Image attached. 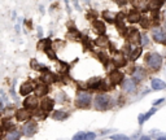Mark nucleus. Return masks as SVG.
<instances>
[{"instance_id":"f257e3e1","label":"nucleus","mask_w":166,"mask_h":140,"mask_svg":"<svg viewBox=\"0 0 166 140\" xmlns=\"http://www.w3.org/2000/svg\"><path fill=\"white\" fill-rule=\"evenodd\" d=\"M92 96L88 91H79L75 99V106L79 109H87L91 105Z\"/></svg>"},{"instance_id":"f03ea898","label":"nucleus","mask_w":166,"mask_h":140,"mask_svg":"<svg viewBox=\"0 0 166 140\" xmlns=\"http://www.w3.org/2000/svg\"><path fill=\"white\" fill-rule=\"evenodd\" d=\"M93 106L97 110H106L110 106V97L105 93H99L93 99Z\"/></svg>"},{"instance_id":"7ed1b4c3","label":"nucleus","mask_w":166,"mask_h":140,"mask_svg":"<svg viewBox=\"0 0 166 140\" xmlns=\"http://www.w3.org/2000/svg\"><path fill=\"white\" fill-rule=\"evenodd\" d=\"M145 61H147L148 67L149 69H152V70H158L161 67V65H162V57L158 53H156V52H151V53H148Z\"/></svg>"},{"instance_id":"20e7f679","label":"nucleus","mask_w":166,"mask_h":140,"mask_svg":"<svg viewBox=\"0 0 166 140\" xmlns=\"http://www.w3.org/2000/svg\"><path fill=\"white\" fill-rule=\"evenodd\" d=\"M38 131V123L35 121H29L22 129V132H24L25 136H32L34 134H37Z\"/></svg>"},{"instance_id":"39448f33","label":"nucleus","mask_w":166,"mask_h":140,"mask_svg":"<svg viewBox=\"0 0 166 140\" xmlns=\"http://www.w3.org/2000/svg\"><path fill=\"white\" fill-rule=\"evenodd\" d=\"M38 105H39V100L37 96H29V97H26L24 101V108L26 110H29V112L37 109Z\"/></svg>"},{"instance_id":"423d86ee","label":"nucleus","mask_w":166,"mask_h":140,"mask_svg":"<svg viewBox=\"0 0 166 140\" xmlns=\"http://www.w3.org/2000/svg\"><path fill=\"white\" fill-rule=\"evenodd\" d=\"M152 37H153V40H156L157 43H166V34H165V31L160 27L153 29Z\"/></svg>"},{"instance_id":"0eeeda50","label":"nucleus","mask_w":166,"mask_h":140,"mask_svg":"<svg viewBox=\"0 0 166 140\" xmlns=\"http://www.w3.org/2000/svg\"><path fill=\"white\" fill-rule=\"evenodd\" d=\"M34 90H35V84L32 82H24L21 84V87H19V95L26 96L29 93L34 92Z\"/></svg>"},{"instance_id":"6e6552de","label":"nucleus","mask_w":166,"mask_h":140,"mask_svg":"<svg viewBox=\"0 0 166 140\" xmlns=\"http://www.w3.org/2000/svg\"><path fill=\"white\" fill-rule=\"evenodd\" d=\"M53 106H55V100L50 99V97H45L40 103V108L43 112H52Z\"/></svg>"},{"instance_id":"1a4fd4ad","label":"nucleus","mask_w":166,"mask_h":140,"mask_svg":"<svg viewBox=\"0 0 166 140\" xmlns=\"http://www.w3.org/2000/svg\"><path fill=\"white\" fill-rule=\"evenodd\" d=\"M109 78H110V82L113 84H118V83L123 82V73H121L118 70H113L109 74Z\"/></svg>"},{"instance_id":"9d476101","label":"nucleus","mask_w":166,"mask_h":140,"mask_svg":"<svg viewBox=\"0 0 166 140\" xmlns=\"http://www.w3.org/2000/svg\"><path fill=\"white\" fill-rule=\"evenodd\" d=\"M122 88H123L125 92L131 93V92H134V91L136 90V84H135V82L132 79H125L122 82Z\"/></svg>"},{"instance_id":"9b49d317","label":"nucleus","mask_w":166,"mask_h":140,"mask_svg":"<svg viewBox=\"0 0 166 140\" xmlns=\"http://www.w3.org/2000/svg\"><path fill=\"white\" fill-rule=\"evenodd\" d=\"M31 113L29 112V110H26L25 108L24 109H18L17 112H16V118H17V121L19 122H24V121H27L29 118H30Z\"/></svg>"},{"instance_id":"f8f14e48","label":"nucleus","mask_w":166,"mask_h":140,"mask_svg":"<svg viewBox=\"0 0 166 140\" xmlns=\"http://www.w3.org/2000/svg\"><path fill=\"white\" fill-rule=\"evenodd\" d=\"M144 78H145V71L143 70L142 67H136L134 70V73H132V80H134L135 83H139V82H142Z\"/></svg>"},{"instance_id":"ddd939ff","label":"nucleus","mask_w":166,"mask_h":140,"mask_svg":"<svg viewBox=\"0 0 166 140\" xmlns=\"http://www.w3.org/2000/svg\"><path fill=\"white\" fill-rule=\"evenodd\" d=\"M127 37H129V40L131 42V43H138V42H140V39H142L139 31L135 30V29H129Z\"/></svg>"},{"instance_id":"4468645a","label":"nucleus","mask_w":166,"mask_h":140,"mask_svg":"<svg viewBox=\"0 0 166 140\" xmlns=\"http://www.w3.org/2000/svg\"><path fill=\"white\" fill-rule=\"evenodd\" d=\"M48 91H50V88H48V86L47 84H43V83H39L35 86V90H34V92L37 93L35 96H45L48 93Z\"/></svg>"},{"instance_id":"2eb2a0df","label":"nucleus","mask_w":166,"mask_h":140,"mask_svg":"<svg viewBox=\"0 0 166 140\" xmlns=\"http://www.w3.org/2000/svg\"><path fill=\"white\" fill-rule=\"evenodd\" d=\"M93 29L101 35L105 34V30H106L105 24H104V21H101V19H93Z\"/></svg>"},{"instance_id":"dca6fc26","label":"nucleus","mask_w":166,"mask_h":140,"mask_svg":"<svg viewBox=\"0 0 166 140\" xmlns=\"http://www.w3.org/2000/svg\"><path fill=\"white\" fill-rule=\"evenodd\" d=\"M51 47H52V42L50 40V39H42V40H39V43H38V50L39 51L45 52L47 50H50Z\"/></svg>"},{"instance_id":"f3484780","label":"nucleus","mask_w":166,"mask_h":140,"mask_svg":"<svg viewBox=\"0 0 166 140\" xmlns=\"http://www.w3.org/2000/svg\"><path fill=\"white\" fill-rule=\"evenodd\" d=\"M112 62L114 64V66L119 67V66H123V65L126 64V60H125V57H123V55L117 53L116 56L113 57V61H112Z\"/></svg>"},{"instance_id":"a211bd4d","label":"nucleus","mask_w":166,"mask_h":140,"mask_svg":"<svg viewBox=\"0 0 166 140\" xmlns=\"http://www.w3.org/2000/svg\"><path fill=\"white\" fill-rule=\"evenodd\" d=\"M68 117H69V113L63 112V110H57V112H55L52 114V118L56 119V121H65Z\"/></svg>"},{"instance_id":"6ab92c4d","label":"nucleus","mask_w":166,"mask_h":140,"mask_svg":"<svg viewBox=\"0 0 166 140\" xmlns=\"http://www.w3.org/2000/svg\"><path fill=\"white\" fill-rule=\"evenodd\" d=\"M151 86H152V88H153V90H164L166 87V84H165V82H162L161 79L155 78V79H152Z\"/></svg>"},{"instance_id":"aec40b11","label":"nucleus","mask_w":166,"mask_h":140,"mask_svg":"<svg viewBox=\"0 0 166 140\" xmlns=\"http://www.w3.org/2000/svg\"><path fill=\"white\" fill-rule=\"evenodd\" d=\"M19 138H21V132L17 131V130H12L6 134L5 140H19Z\"/></svg>"},{"instance_id":"412c9836","label":"nucleus","mask_w":166,"mask_h":140,"mask_svg":"<svg viewBox=\"0 0 166 140\" xmlns=\"http://www.w3.org/2000/svg\"><path fill=\"white\" fill-rule=\"evenodd\" d=\"M101 80H103L101 78H92V79L87 83V86H88V88H91V90H97L99 88V84L101 83Z\"/></svg>"},{"instance_id":"4be33fe9","label":"nucleus","mask_w":166,"mask_h":140,"mask_svg":"<svg viewBox=\"0 0 166 140\" xmlns=\"http://www.w3.org/2000/svg\"><path fill=\"white\" fill-rule=\"evenodd\" d=\"M127 19L130 22H139L140 21V14H139L138 11H131L127 16Z\"/></svg>"},{"instance_id":"5701e85b","label":"nucleus","mask_w":166,"mask_h":140,"mask_svg":"<svg viewBox=\"0 0 166 140\" xmlns=\"http://www.w3.org/2000/svg\"><path fill=\"white\" fill-rule=\"evenodd\" d=\"M95 44L99 45V47H103V45L109 44V40H108V38H106V37H104V35H100V37L95 40Z\"/></svg>"},{"instance_id":"b1692460","label":"nucleus","mask_w":166,"mask_h":140,"mask_svg":"<svg viewBox=\"0 0 166 140\" xmlns=\"http://www.w3.org/2000/svg\"><path fill=\"white\" fill-rule=\"evenodd\" d=\"M66 95H65V92H63V91H60V92H57L56 95V99H55V101H57L58 104H64L65 101H66Z\"/></svg>"},{"instance_id":"393cba45","label":"nucleus","mask_w":166,"mask_h":140,"mask_svg":"<svg viewBox=\"0 0 166 140\" xmlns=\"http://www.w3.org/2000/svg\"><path fill=\"white\" fill-rule=\"evenodd\" d=\"M1 129L9 132L11 130L14 129V123H13L12 121H4V122H3V125H1Z\"/></svg>"},{"instance_id":"a878e982","label":"nucleus","mask_w":166,"mask_h":140,"mask_svg":"<svg viewBox=\"0 0 166 140\" xmlns=\"http://www.w3.org/2000/svg\"><path fill=\"white\" fill-rule=\"evenodd\" d=\"M103 17H104V19H106V21H109V22H114L116 21V16L112 14L109 11L103 12Z\"/></svg>"},{"instance_id":"bb28decb","label":"nucleus","mask_w":166,"mask_h":140,"mask_svg":"<svg viewBox=\"0 0 166 140\" xmlns=\"http://www.w3.org/2000/svg\"><path fill=\"white\" fill-rule=\"evenodd\" d=\"M60 65H61L60 73L63 74V77H64V75H66V74H68V73H69V71H70V66H69V65H68V64H65V62H61Z\"/></svg>"},{"instance_id":"cd10ccee","label":"nucleus","mask_w":166,"mask_h":140,"mask_svg":"<svg viewBox=\"0 0 166 140\" xmlns=\"http://www.w3.org/2000/svg\"><path fill=\"white\" fill-rule=\"evenodd\" d=\"M82 43H83V47L84 48H91L92 47V42H91V39L88 37H82Z\"/></svg>"},{"instance_id":"c85d7f7f","label":"nucleus","mask_w":166,"mask_h":140,"mask_svg":"<svg viewBox=\"0 0 166 140\" xmlns=\"http://www.w3.org/2000/svg\"><path fill=\"white\" fill-rule=\"evenodd\" d=\"M97 56H99L100 61H101L104 65H108V61H109V60H108V56H106L104 52H99V53H97Z\"/></svg>"},{"instance_id":"c756f323","label":"nucleus","mask_w":166,"mask_h":140,"mask_svg":"<svg viewBox=\"0 0 166 140\" xmlns=\"http://www.w3.org/2000/svg\"><path fill=\"white\" fill-rule=\"evenodd\" d=\"M45 53H47V56L50 60H57V56H56V52H55L52 48H50V50L45 51Z\"/></svg>"},{"instance_id":"7c9ffc66","label":"nucleus","mask_w":166,"mask_h":140,"mask_svg":"<svg viewBox=\"0 0 166 140\" xmlns=\"http://www.w3.org/2000/svg\"><path fill=\"white\" fill-rule=\"evenodd\" d=\"M140 53H142V48H136V50L134 51H131V60H136L139 56H140Z\"/></svg>"},{"instance_id":"2f4dec72","label":"nucleus","mask_w":166,"mask_h":140,"mask_svg":"<svg viewBox=\"0 0 166 140\" xmlns=\"http://www.w3.org/2000/svg\"><path fill=\"white\" fill-rule=\"evenodd\" d=\"M110 139L112 140H131L130 138H127V136H125V135H112L110 136Z\"/></svg>"},{"instance_id":"473e14b6","label":"nucleus","mask_w":166,"mask_h":140,"mask_svg":"<svg viewBox=\"0 0 166 140\" xmlns=\"http://www.w3.org/2000/svg\"><path fill=\"white\" fill-rule=\"evenodd\" d=\"M86 139V132H78L77 135L73 136V140H84Z\"/></svg>"},{"instance_id":"72a5a7b5","label":"nucleus","mask_w":166,"mask_h":140,"mask_svg":"<svg viewBox=\"0 0 166 140\" xmlns=\"http://www.w3.org/2000/svg\"><path fill=\"white\" fill-rule=\"evenodd\" d=\"M95 139H96L95 132H86V139L84 140H95Z\"/></svg>"},{"instance_id":"f704fd0d","label":"nucleus","mask_w":166,"mask_h":140,"mask_svg":"<svg viewBox=\"0 0 166 140\" xmlns=\"http://www.w3.org/2000/svg\"><path fill=\"white\" fill-rule=\"evenodd\" d=\"M156 110H157V109H156V108H152L151 110H149V112L147 113V114L144 116V121H147V119L149 118V117H151V116H153L155 113H156Z\"/></svg>"},{"instance_id":"c9c22d12","label":"nucleus","mask_w":166,"mask_h":140,"mask_svg":"<svg viewBox=\"0 0 166 140\" xmlns=\"http://www.w3.org/2000/svg\"><path fill=\"white\" fill-rule=\"evenodd\" d=\"M142 39H143V45H145V44H148V38H147V35H143L142 37Z\"/></svg>"},{"instance_id":"e433bc0d","label":"nucleus","mask_w":166,"mask_h":140,"mask_svg":"<svg viewBox=\"0 0 166 140\" xmlns=\"http://www.w3.org/2000/svg\"><path fill=\"white\" fill-rule=\"evenodd\" d=\"M165 101V99H158V100H156V101L153 103V105H160L161 103H164Z\"/></svg>"},{"instance_id":"4c0bfd02","label":"nucleus","mask_w":166,"mask_h":140,"mask_svg":"<svg viewBox=\"0 0 166 140\" xmlns=\"http://www.w3.org/2000/svg\"><path fill=\"white\" fill-rule=\"evenodd\" d=\"M42 35H43V30H42V27H38V37L40 38Z\"/></svg>"},{"instance_id":"58836bf2","label":"nucleus","mask_w":166,"mask_h":140,"mask_svg":"<svg viewBox=\"0 0 166 140\" xmlns=\"http://www.w3.org/2000/svg\"><path fill=\"white\" fill-rule=\"evenodd\" d=\"M143 122H144V116H139V123H140V125H143Z\"/></svg>"},{"instance_id":"ea45409f","label":"nucleus","mask_w":166,"mask_h":140,"mask_svg":"<svg viewBox=\"0 0 166 140\" xmlns=\"http://www.w3.org/2000/svg\"><path fill=\"white\" fill-rule=\"evenodd\" d=\"M139 140H151V138H149V136H142Z\"/></svg>"},{"instance_id":"a19ab883","label":"nucleus","mask_w":166,"mask_h":140,"mask_svg":"<svg viewBox=\"0 0 166 140\" xmlns=\"http://www.w3.org/2000/svg\"><path fill=\"white\" fill-rule=\"evenodd\" d=\"M157 140H166V136H161V138H158Z\"/></svg>"},{"instance_id":"79ce46f5","label":"nucleus","mask_w":166,"mask_h":140,"mask_svg":"<svg viewBox=\"0 0 166 140\" xmlns=\"http://www.w3.org/2000/svg\"><path fill=\"white\" fill-rule=\"evenodd\" d=\"M165 30H166V22H165Z\"/></svg>"},{"instance_id":"37998d69","label":"nucleus","mask_w":166,"mask_h":140,"mask_svg":"<svg viewBox=\"0 0 166 140\" xmlns=\"http://www.w3.org/2000/svg\"><path fill=\"white\" fill-rule=\"evenodd\" d=\"M0 132H1V129H0Z\"/></svg>"}]
</instances>
